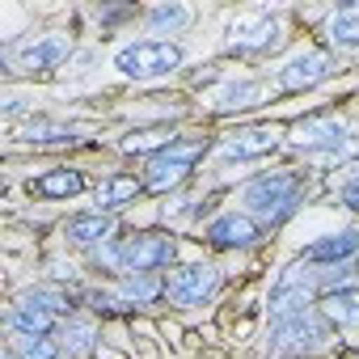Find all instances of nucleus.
Listing matches in <instances>:
<instances>
[{
  "label": "nucleus",
  "instance_id": "b1692460",
  "mask_svg": "<svg viewBox=\"0 0 359 359\" xmlns=\"http://www.w3.org/2000/svg\"><path fill=\"white\" fill-rule=\"evenodd\" d=\"M22 140H26V144H68V140H76V135H72V127H64V123L39 118V123H30V127L22 131Z\"/></svg>",
  "mask_w": 359,
  "mask_h": 359
},
{
  "label": "nucleus",
  "instance_id": "423d86ee",
  "mask_svg": "<svg viewBox=\"0 0 359 359\" xmlns=\"http://www.w3.org/2000/svg\"><path fill=\"white\" fill-rule=\"evenodd\" d=\"M199 152H203V144H173L169 152H156L144 169V191H173L191 173Z\"/></svg>",
  "mask_w": 359,
  "mask_h": 359
},
{
  "label": "nucleus",
  "instance_id": "6ab92c4d",
  "mask_svg": "<svg viewBox=\"0 0 359 359\" xmlns=\"http://www.w3.org/2000/svg\"><path fill=\"white\" fill-rule=\"evenodd\" d=\"M140 191H144V182H135V177H127V173H114V177H106V182L97 187V212L123 208V203H131Z\"/></svg>",
  "mask_w": 359,
  "mask_h": 359
},
{
  "label": "nucleus",
  "instance_id": "1a4fd4ad",
  "mask_svg": "<svg viewBox=\"0 0 359 359\" xmlns=\"http://www.w3.org/2000/svg\"><path fill=\"white\" fill-rule=\"evenodd\" d=\"M334 55H325V51H300V55H292L283 68H279V85L283 89H313V85H321V81H330L334 76Z\"/></svg>",
  "mask_w": 359,
  "mask_h": 359
},
{
  "label": "nucleus",
  "instance_id": "39448f33",
  "mask_svg": "<svg viewBox=\"0 0 359 359\" xmlns=\"http://www.w3.org/2000/svg\"><path fill=\"white\" fill-rule=\"evenodd\" d=\"M292 144L304 148L309 156H342V152H355V144L346 140V127L338 118H304V123H296Z\"/></svg>",
  "mask_w": 359,
  "mask_h": 359
},
{
  "label": "nucleus",
  "instance_id": "cd10ccee",
  "mask_svg": "<svg viewBox=\"0 0 359 359\" xmlns=\"http://www.w3.org/2000/svg\"><path fill=\"white\" fill-rule=\"evenodd\" d=\"M342 199H346V208H355V212H359V182H351V187L342 191Z\"/></svg>",
  "mask_w": 359,
  "mask_h": 359
},
{
  "label": "nucleus",
  "instance_id": "f8f14e48",
  "mask_svg": "<svg viewBox=\"0 0 359 359\" xmlns=\"http://www.w3.org/2000/svg\"><path fill=\"white\" fill-rule=\"evenodd\" d=\"M208 241L220 250H237V245H254L258 241V224L241 212H224L208 224Z\"/></svg>",
  "mask_w": 359,
  "mask_h": 359
},
{
  "label": "nucleus",
  "instance_id": "393cba45",
  "mask_svg": "<svg viewBox=\"0 0 359 359\" xmlns=\"http://www.w3.org/2000/svg\"><path fill=\"white\" fill-rule=\"evenodd\" d=\"M173 148V131L169 127H152V131H131L123 140V152H148V148Z\"/></svg>",
  "mask_w": 359,
  "mask_h": 359
},
{
  "label": "nucleus",
  "instance_id": "7ed1b4c3",
  "mask_svg": "<svg viewBox=\"0 0 359 359\" xmlns=\"http://www.w3.org/2000/svg\"><path fill=\"white\" fill-rule=\"evenodd\" d=\"M182 64V47L177 43H165V39H140L131 47H123L114 55V68L123 76H135V81H152V76H165Z\"/></svg>",
  "mask_w": 359,
  "mask_h": 359
},
{
  "label": "nucleus",
  "instance_id": "9b49d317",
  "mask_svg": "<svg viewBox=\"0 0 359 359\" xmlns=\"http://www.w3.org/2000/svg\"><path fill=\"white\" fill-rule=\"evenodd\" d=\"M68 51H72V43L64 34H43V39L18 47L13 64H18V72H51L60 60H68Z\"/></svg>",
  "mask_w": 359,
  "mask_h": 359
},
{
  "label": "nucleus",
  "instance_id": "ddd939ff",
  "mask_svg": "<svg viewBox=\"0 0 359 359\" xmlns=\"http://www.w3.org/2000/svg\"><path fill=\"white\" fill-rule=\"evenodd\" d=\"M309 304H313V287L309 283H296V279H283L271 292V321L300 317V313H309Z\"/></svg>",
  "mask_w": 359,
  "mask_h": 359
},
{
  "label": "nucleus",
  "instance_id": "4be33fe9",
  "mask_svg": "<svg viewBox=\"0 0 359 359\" xmlns=\"http://www.w3.org/2000/svg\"><path fill=\"white\" fill-rule=\"evenodd\" d=\"M191 22V9L187 5H156V9H148V30H156V34H173V30H182Z\"/></svg>",
  "mask_w": 359,
  "mask_h": 359
},
{
  "label": "nucleus",
  "instance_id": "aec40b11",
  "mask_svg": "<svg viewBox=\"0 0 359 359\" xmlns=\"http://www.w3.org/2000/svg\"><path fill=\"white\" fill-rule=\"evenodd\" d=\"M330 39L338 47H359V0L330 18Z\"/></svg>",
  "mask_w": 359,
  "mask_h": 359
},
{
  "label": "nucleus",
  "instance_id": "4468645a",
  "mask_svg": "<svg viewBox=\"0 0 359 359\" xmlns=\"http://www.w3.org/2000/svg\"><path fill=\"white\" fill-rule=\"evenodd\" d=\"M275 39H279V26L271 18H241L233 26V39L229 43L237 51H266V47H275Z\"/></svg>",
  "mask_w": 359,
  "mask_h": 359
},
{
  "label": "nucleus",
  "instance_id": "f3484780",
  "mask_svg": "<svg viewBox=\"0 0 359 359\" xmlns=\"http://www.w3.org/2000/svg\"><path fill=\"white\" fill-rule=\"evenodd\" d=\"M355 250H359V237H355V233H338V237H325V241L309 245V250H304V262H325V266H338V262H346Z\"/></svg>",
  "mask_w": 359,
  "mask_h": 359
},
{
  "label": "nucleus",
  "instance_id": "f257e3e1",
  "mask_svg": "<svg viewBox=\"0 0 359 359\" xmlns=\"http://www.w3.org/2000/svg\"><path fill=\"white\" fill-rule=\"evenodd\" d=\"M296 203H300V177L296 173H266V177H254L245 187V208L262 224L287 220L296 212Z\"/></svg>",
  "mask_w": 359,
  "mask_h": 359
},
{
  "label": "nucleus",
  "instance_id": "f03ea898",
  "mask_svg": "<svg viewBox=\"0 0 359 359\" xmlns=\"http://www.w3.org/2000/svg\"><path fill=\"white\" fill-rule=\"evenodd\" d=\"M325 342H330V321H321L317 313H300V317H287V321H271L266 355H275V359L309 355V351H317Z\"/></svg>",
  "mask_w": 359,
  "mask_h": 359
},
{
  "label": "nucleus",
  "instance_id": "20e7f679",
  "mask_svg": "<svg viewBox=\"0 0 359 359\" xmlns=\"http://www.w3.org/2000/svg\"><path fill=\"white\" fill-rule=\"evenodd\" d=\"M106 258L123 271V275H152L156 266H165L173 258V241L161 233H140L131 241H118L106 250Z\"/></svg>",
  "mask_w": 359,
  "mask_h": 359
},
{
  "label": "nucleus",
  "instance_id": "dca6fc26",
  "mask_svg": "<svg viewBox=\"0 0 359 359\" xmlns=\"http://www.w3.org/2000/svg\"><path fill=\"white\" fill-rule=\"evenodd\" d=\"M30 191H34V195H43V199H72V195H81V191H85V177H81L76 169H55V173L34 177Z\"/></svg>",
  "mask_w": 359,
  "mask_h": 359
},
{
  "label": "nucleus",
  "instance_id": "bb28decb",
  "mask_svg": "<svg viewBox=\"0 0 359 359\" xmlns=\"http://www.w3.org/2000/svg\"><path fill=\"white\" fill-rule=\"evenodd\" d=\"M68 334H72V351H85V346H89V338H93V334H89V325H72Z\"/></svg>",
  "mask_w": 359,
  "mask_h": 359
},
{
  "label": "nucleus",
  "instance_id": "9d476101",
  "mask_svg": "<svg viewBox=\"0 0 359 359\" xmlns=\"http://www.w3.org/2000/svg\"><path fill=\"white\" fill-rule=\"evenodd\" d=\"M279 140H283V127H245V131H237V135H229L224 144H220V161H250V156H266V152H275L279 148Z\"/></svg>",
  "mask_w": 359,
  "mask_h": 359
},
{
  "label": "nucleus",
  "instance_id": "5701e85b",
  "mask_svg": "<svg viewBox=\"0 0 359 359\" xmlns=\"http://www.w3.org/2000/svg\"><path fill=\"white\" fill-rule=\"evenodd\" d=\"M262 85L258 81H241V85H229L224 93H220V110H241V106H258L262 102Z\"/></svg>",
  "mask_w": 359,
  "mask_h": 359
},
{
  "label": "nucleus",
  "instance_id": "a211bd4d",
  "mask_svg": "<svg viewBox=\"0 0 359 359\" xmlns=\"http://www.w3.org/2000/svg\"><path fill=\"white\" fill-rule=\"evenodd\" d=\"M321 317L330 325H359V292L355 287H342V292H330L321 300Z\"/></svg>",
  "mask_w": 359,
  "mask_h": 359
},
{
  "label": "nucleus",
  "instance_id": "6e6552de",
  "mask_svg": "<svg viewBox=\"0 0 359 359\" xmlns=\"http://www.w3.org/2000/svg\"><path fill=\"white\" fill-rule=\"evenodd\" d=\"M220 287V275H216V266H208V262H191V266H177L173 275H169V283H165V292H169V300L173 304H203L212 292Z\"/></svg>",
  "mask_w": 359,
  "mask_h": 359
},
{
  "label": "nucleus",
  "instance_id": "2eb2a0df",
  "mask_svg": "<svg viewBox=\"0 0 359 359\" xmlns=\"http://www.w3.org/2000/svg\"><path fill=\"white\" fill-rule=\"evenodd\" d=\"M68 241H76V245H97V241H110L114 237V220L106 216V212H81V216H72L68 220Z\"/></svg>",
  "mask_w": 359,
  "mask_h": 359
},
{
  "label": "nucleus",
  "instance_id": "a878e982",
  "mask_svg": "<svg viewBox=\"0 0 359 359\" xmlns=\"http://www.w3.org/2000/svg\"><path fill=\"white\" fill-rule=\"evenodd\" d=\"M156 292H161L156 275H127L123 287H118V296H123V300H135V304H148Z\"/></svg>",
  "mask_w": 359,
  "mask_h": 359
},
{
  "label": "nucleus",
  "instance_id": "0eeeda50",
  "mask_svg": "<svg viewBox=\"0 0 359 359\" xmlns=\"http://www.w3.org/2000/svg\"><path fill=\"white\" fill-rule=\"evenodd\" d=\"M60 313H64V300L55 292H30V296H22L13 304L9 321H13L18 334H51L55 321H60Z\"/></svg>",
  "mask_w": 359,
  "mask_h": 359
},
{
  "label": "nucleus",
  "instance_id": "412c9836",
  "mask_svg": "<svg viewBox=\"0 0 359 359\" xmlns=\"http://www.w3.org/2000/svg\"><path fill=\"white\" fill-rule=\"evenodd\" d=\"M13 355L18 359H60V342L51 334H18Z\"/></svg>",
  "mask_w": 359,
  "mask_h": 359
}]
</instances>
